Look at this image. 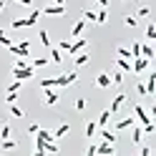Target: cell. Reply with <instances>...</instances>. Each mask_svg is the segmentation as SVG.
I'll return each instance as SVG.
<instances>
[{
	"mask_svg": "<svg viewBox=\"0 0 156 156\" xmlns=\"http://www.w3.org/2000/svg\"><path fill=\"white\" fill-rule=\"evenodd\" d=\"M10 76L15 78V81H30V78L35 76V68L33 66H28V68H13Z\"/></svg>",
	"mask_w": 156,
	"mask_h": 156,
	"instance_id": "obj_1",
	"label": "cell"
},
{
	"mask_svg": "<svg viewBox=\"0 0 156 156\" xmlns=\"http://www.w3.org/2000/svg\"><path fill=\"white\" fill-rule=\"evenodd\" d=\"M76 81H78V73L71 71V73H66V76H58V78H55V88H66V86H71V83H76Z\"/></svg>",
	"mask_w": 156,
	"mask_h": 156,
	"instance_id": "obj_2",
	"label": "cell"
},
{
	"mask_svg": "<svg viewBox=\"0 0 156 156\" xmlns=\"http://www.w3.org/2000/svg\"><path fill=\"white\" fill-rule=\"evenodd\" d=\"M133 116H136V119H139V123H141V126L151 121V116H149V113H146V108H144V106H141V103H136V106H133Z\"/></svg>",
	"mask_w": 156,
	"mask_h": 156,
	"instance_id": "obj_3",
	"label": "cell"
},
{
	"mask_svg": "<svg viewBox=\"0 0 156 156\" xmlns=\"http://www.w3.org/2000/svg\"><path fill=\"white\" fill-rule=\"evenodd\" d=\"M149 66H151V61H146V58H141V55H139V58H136V61L131 63V71H133V73H144Z\"/></svg>",
	"mask_w": 156,
	"mask_h": 156,
	"instance_id": "obj_4",
	"label": "cell"
},
{
	"mask_svg": "<svg viewBox=\"0 0 156 156\" xmlns=\"http://www.w3.org/2000/svg\"><path fill=\"white\" fill-rule=\"evenodd\" d=\"M144 86H146V96H154V93H156V73H154V71H151L149 78L144 81Z\"/></svg>",
	"mask_w": 156,
	"mask_h": 156,
	"instance_id": "obj_5",
	"label": "cell"
},
{
	"mask_svg": "<svg viewBox=\"0 0 156 156\" xmlns=\"http://www.w3.org/2000/svg\"><path fill=\"white\" fill-rule=\"evenodd\" d=\"M101 139L106 144H119V136H116L113 131H108V126H103V129H101Z\"/></svg>",
	"mask_w": 156,
	"mask_h": 156,
	"instance_id": "obj_6",
	"label": "cell"
},
{
	"mask_svg": "<svg viewBox=\"0 0 156 156\" xmlns=\"http://www.w3.org/2000/svg\"><path fill=\"white\" fill-rule=\"evenodd\" d=\"M96 154H101V156H111V154H116V146L113 144H101V146H96Z\"/></svg>",
	"mask_w": 156,
	"mask_h": 156,
	"instance_id": "obj_7",
	"label": "cell"
},
{
	"mask_svg": "<svg viewBox=\"0 0 156 156\" xmlns=\"http://www.w3.org/2000/svg\"><path fill=\"white\" fill-rule=\"evenodd\" d=\"M123 103H126V93H119V96H116V98L111 101V106H108V111H111V113H116V111H119V108H121Z\"/></svg>",
	"mask_w": 156,
	"mask_h": 156,
	"instance_id": "obj_8",
	"label": "cell"
},
{
	"mask_svg": "<svg viewBox=\"0 0 156 156\" xmlns=\"http://www.w3.org/2000/svg\"><path fill=\"white\" fill-rule=\"evenodd\" d=\"M96 86H98V88H108V86H113L111 83V76L108 73H98V76H96Z\"/></svg>",
	"mask_w": 156,
	"mask_h": 156,
	"instance_id": "obj_9",
	"label": "cell"
},
{
	"mask_svg": "<svg viewBox=\"0 0 156 156\" xmlns=\"http://www.w3.org/2000/svg\"><path fill=\"white\" fill-rule=\"evenodd\" d=\"M43 93H45V106H55L58 103V93L53 88H43Z\"/></svg>",
	"mask_w": 156,
	"mask_h": 156,
	"instance_id": "obj_10",
	"label": "cell"
},
{
	"mask_svg": "<svg viewBox=\"0 0 156 156\" xmlns=\"http://www.w3.org/2000/svg\"><path fill=\"white\" fill-rule=\"evenodd\" d=\"M86 45H88V41H76V43H71V48H68V51H71V55H76V53H81V51H86Z\"/></svg>",
	"mask_w": 156,
	"mask_h": 156,
	"instance_id": "obj_11",
	"label": "cell"
},
{
	"mask_svg": "<svg viewBox=\"0 0 156 156\" xmlns=\"http://www.w3.org/2000/svg\"><path fill=\"white\" fill-rule=\"evenodd\" d=\"M136 123V116H129V119H123L116 123V131H126V129H131V126Z\"/></svg>",
	"mask_w": 156,
	"mask_h": 156,
	"instance_id": "obj_12",
	"label": "cell"
},
{
	"mask_svg": "<svg viewBox=\"0 0 156 156\" xmlns=\"http://www.w3.org/2000/svg\"><path fill=\"white\" fill-rule=\"evenodd\" d=\"M43 13H45V15H63V13H66V5H48Z\"/></svg>",
	"mask_w": 156,
	"mask_h": 156,
	"instance_id": "obj_13",
	"label": "cell"
},
{
	"mask_svg": "<svg viewBox=\"0 0 156 156\" xmlns=\"http://www.w3.org/2000/svg\"><path fill=\"white\" fill-rule=\"evenodd\" d=\"M141 58L154 61V48H151V43H141Z\"/></svg>",
	"mask_w": 156,
	"mask_h": 156,
	"instance_id": "obj_14",
	"label": "cell"
},
{
	"mask_svg": "<svg viewBox=\"0 0 156 156\" xmlns=\"http://www.w3.org/2000/svg\"><path fill=\"white\" fill-rule=\"evenodd\" d=\"M88 53H86V51H81V53H76V61H73V66L76 68H81V66H86V63H88Z\"/></svg>",
	"mask_w": 156,
	"mask_h": 156,
	"instance_id": "obj_15",
	"label": "cell"
},
{
	"mask_svg": "<svg viewBox=\"0 0 156 156\" xmlns=\"http://www.w3.org/2000/svg\"><path fill=\"white\" fill-rule=\"evenodd\" d=\"M116 68H119L121 73H129L131 71V61H126V58H116Z\"/></svg>",
	"mask_w": 156,
	"mask_h": 156,
	"instance_id": "obj_16",
	"label": "cell"
},
{
	"mask_svg": "<svg viewBox=\"0 0 156 156\" xmlns=\"http://www.w3.org/2000/svg\"><path fill=\"white\" fill-rule=\"evenodd\" d=\"M131 129H133V131H131V141H133V144H141V136H144L141 126H139V123H133Z\"/></svg>",
	"mask_w": 156,
	"mask_h": 156,
	"instance_id": "obj_17",
	"label": "cell"
},
{
	"mask_svg": "<svg viewBox=\"0 0 156 156\" xmlns=\"http://www.w3.org/2000/svg\"><path fill=\"white\" fill-rule=\"evenodd\" d=\"M35 139H41V141H45V144H48V141H55V139H53V133H51V131H45V129H38V131H35Z\"/></svg>",
	"mask_w": 156,
	"mask_h": 156,
	"instance_id": "obj_18",
	"label": "cell"
},
{
	"mask_svg": "<svg viewBox=\"0 0 156 156\" xmlns=\"http://www.w3.org/2000/svg\"><path fill=\"white\" fill-rule=\"evenodd\" d=\"M108 121H111V111L106 108V111H101V116H98V123H96V126H98V129H103V126H108Z\"/></svg>",
	"mask_w": 156,
	"mask_h": 156,
	"instance_id": "obj_19",
	"label": "cell"
},
{
	"mask_svg": "<svg viewBox=\"0 0 156 156\" xmlns=\"http://www.w3.org/2000/svg\"><path fill=\"white\" fill-rule=\"evenodd\" d=\"M68 129H71V123H61V126H58V129H55L53 139H55V141H58V139H63V136L68 133Z\"/></svg>",
	"mask_w": 156,
	"mask_h": 156,
	"instance_id": "obj_20",
	"label": "cell"
},
{
	"mask_svg": "<svg viewBox=\"0 0 156 156\" xmlns=\"http://www.w3.org/2000/svg\"><path fill=\"white\" fill-rule=\"evenodd\" d=\"M10 28L13 30H20V28H30V23H28V18H18V20L10 23Z\"/></svg>",
	"mask_w": 156,
	"mask_h": 156,
	"instance_id": "obj_21",
	"label": "cell"
},
{
	"mask_svg": "<svg viewBox=\"0 0 156 156\" xmlns=\"http://www.w3.org/2000/svg\"><path fill=\"white\" fill-rule=\"evenodd\" d=\"M83 28H86V20H78V23H73V28H71V35L73 38H78L83 33Z\"/></svg>",
	"mask_w": 156,
	"mask_h": 156,
	"instance_id": "obj_22",
	"label": "cell"
},
{
	"mask_svg": "<svg viewBox=\"0 0 156 156\" xmlns=\"http://www.w3.org/2000/svg\"><path fill=\"white\" fill-rule=\"evenodd\" d=\"M51 61H53L55 66H61V63H63V55H61V51H58V48H53V45H51Z\"/></svg>",
	"mask_w": 156,
	"mask_h": 156,
	"instance_id": "obj_23",
	"label": "cell"
},
{
	"mask_svg": "<svg viewBox=\"0 0 156 156\" xmlns=\"http://www.w3.org/2000/svg\"><path fill=\"white\" fill-rule=\"evenodd\" d=\"M38 38H41V45H45V48H51L53 43H51V35H48V30H41L38 33Z\"/></svg>",
	"mask_w": 156,
	"mask_h": 156,
	"instance_id": "obj_24",
	"label": "cell"
},
{
	"mask_svg": "<svg viewBox=\"0 0 156 156\" xmlns=\"http://www.w3.org/2000/svg\"><path fill=\"white\" fill-rule=\"evenodd\" d=\"M154 38H156V25H154V23H149V25H146V41L151 43Z\"/></svg>",
	"mask_w": 156,
	"mask_h": 156,
	"instance_id": "obj_25",
	"label": "cell"
},
{
	"mask_svg": "<svg viewBox=\"0 0 156 156\" xmlns=\"http://www.w3.org/2000/svg\"><path fill=\"white\" fill-rule=\"evenodd\" d=\"M38 18H41V10H38V8H33V10H30V15H28V23H30V28L38 23Z\"/></svg>",
	"mask_w": 156,
	"mask_h": 156,
	"instance_id": "obj_26",
	"label": "cell"
},
{
	"mask_svg": "<svg viewBox=\"0 0 156 156\" xmlns=\"http://www.w3.org/2000/svg\"><path fill=\"white\" fill-rule=\"evenodd\" d=\"M116 53H119V58H126V61H131V58H133V55H131V48H123V45H121Z\"/></svg>",
	"mask_w": 156,
	"mask_h": 156,
	"instance_id": "obj_27",
	"label": "cell"
},
{
	"mask_svg": "<svg viewBox=\"0 0 156 156\" xmlns=\"http://www.w3.org/2000/svg\"><path fill=\"white\" fill-rule=\"evenodd\" d=\"M96 129H98V126H96V121H88V123H86V136H88V139H93Z\"/></svg>",
	"mask_w": 156,
	"mask_h": 156,
	"instance_id": "obj_28",
	"label": "cell"
},
{
	"mask_svg": "<svg viewBox=\"0 0 156 156\" xmlns=\"http://www.w3.org/2000/svg\"><path fill=\"white\" fill-rule=\"evenodd\" d=\"M10 131H13V126L10 123H3V129H0V139H10Z\"/></svg>",
	"mask_w": 156,
	"mask_h": 156,
	"instance_id": "obj_29",
	"label": "cell"
},
{
	"mask_svg": "<svg viewBox=\"0 0 156 156\" xmlns=\"http://www.w3.org/2000/svg\"><path fill=\"white\" fill-rule=\"evenodd\" d=\"M18 146V141H13V139H3V151H13Z\"/></svg>",
	"mask_w": 156,
	"mask_h": 156,
	"instance_id": "obj_30",
	"label": "cell"
},
{
	"mask_svg": "<svg viewBox=\"0 0 156 156\" xmlns=\"http://www.w3.org/2000/svg\"><path fill=\"white\" fill-rule=\"evenodd\" d=\"M38 86H41V88H55V78H43Z\"/></svg>",
	"mask_w": 156,
	"mask_h": 156,
	"instance_id": "obj_31",
	"label": "cell"
},
{
	"mask_svg": "<svg viewBox=\"0 0 156 156\" xmlns=\"http://www.w3.org/2000/svg\"><path fill=\"white\" fill-rule=\"evenodd\" d=\"M108 20V13H106V8H101L98 13H96V23H106Z\"/></svg>",
	"mask_w": 156,
	"mask_h": 156,
	"instance_id": "obj_32",
	"label": "cell"
},
{
	"mask_svg": "<svg viewBox=\"0 0 156 156\" xmlns=\"http://www.w3.org/2000/svg\"><path fill=\"white\" fill-rule=\"evenodd\" d=\"M123 23L129 25V28H136V25H139V18H136V15H126V18H123Z\"/></svg>",
	"mask_w": 156,
	"mask_h": 156,
	"instance_id": "obj_33",
	"label": "cell"
},
{
	"mask_svg": "<svg viewBox=\"0 0 156 156\" xmlns=\"http://www.w3.org/2000/svg\"><path fill=\"white\" fill-rule=\"evenodd\" d=\"M8 106H10V113L15 116V119H23V108L20 106H15V103H8Z\"/></svg>",
	"mask_w": 156,
	"mask_h": 156,
	"instance_id": "obj_34",
	"label": "cell"
},
{
	"mask_svg": "<svg viewBox=\"0 0 156 156\" xmlns=\"http://www.w3.org/2000/svg\"><path fill=\"white\" fill-rule=\"evenodd\" d=\"M35 154H38V156H43V154H45V141L35 139Z\"/></svg>",
	"mask_w": 156,
	"mask_h": 156,
	"instance_id": "obj_35",
	"label": "cell"
},
{
	"mask_svg": "<svg viewBox=\"0 0 156 156\" xmlns=\"http://www.w3.org/2000/svg\"><path fill=\"white\" fill-rule=\"evenodd\" d=\"M48 63H51V61H48V58H35V61H33L30 66H33V68H45Z\"/></svg>",
	"mask_w": 156,
	"mask_h": 156,
	"instance_id": "obj_36",
	"label": "cell"
},
{
	"mask_svg": "<svg viewBox=\"0 0 156 156\" xmlns=\"http://www.w3.org/2000/svg\"><path fill=\"white\" fill-rule=\"evenodd\" d=\"M111 83H116V86H119V83H123V73H121V71H116V73L111 76Z\"/></svg>",
	"mask_w": 156,
	"mask_h": 156,
	"instance_id": "obj_37",
	"label": "cell"
},
{
	"mask_svg": "<svg viewBox=\"0 0 156 156\" xmlns=\"http://www.w3.org/2000/svg\"><path fill=\"white\" fill-rule=\"evenodd\" d=\"M83 20H86V23H96V13H93V10H86V13H83Z\"/></svg>",
	"mask_w": 156,
	"mask_h": 156,
	"instance_id": "obj_38",
	"label": "cell"
},
{
	"mask_svg": "<svg viewBox=\"0 0 156 156\" xmlns=\"http://www.w3.org/2000/svg\"><path fill=\"white\" fill-rule=\"evenodd\" d=\"M45 154H58V146H55V141H48V144H45Z\"/></svg>",
	"mask_w": 156,
	"mask_h": 156,
	"instance_id": "obj_39",
	"label": "cell"
},
{
	"mask_svg": "<svg viewBox=\"0 0 156 156\" xmlns=\"http://www.w3.org/2000/svg\"><path fill=\"white\" fill-rule=\"evenodd\" d=\"M131 55H133V58L141 55V43H133V45H131Z\"/></svg>",
	"mask_w": 156,
	"mask_h": 156,
	"instance_id": "obj_40",
	"label": "cell"
},
{
	"mask_svg": "<svg viewBox=\"0 0 156 156\" xmlns=\"http://www.w3.org/2000/svg\"><path fill=\"white\" fill-rule=\"evenodd\" d=\"M18 101V93L15 91H8V96H5V103H15Z\"/></svg>",
	"mask_w": 156,
	"mask_h": 156,
	"instance_id": "obj_41",
	"label": "cell"
},
{
	"mask_svg": "<svg viewBox=\"0 0 156 156\" xmlns=\"http://www.w3.org/2000/svg\"><path fill=\"white\" fill-rule=\"evenodd\" d=\"M20 83H23V81H15V78H13V83L8 86V91H15V93H18V91H20Z\"/></svg>",
	"mask_w": 156,
	"mask_h": 156,
	"instance_id": "obj_42",
	"label": "cell"
},
{
	"mask_svg": "<svg viewBox=\"0 0 156 156\" xmlns=\"http://www.w3.org/2000/svg\"><path fill=\"white\" fill-rule=\"evenodd\" d=\"M28 66H30V63H28L25 58H18V61H15V66H13V68H28Z\"/></svg>",
	"mask_w": 156,
	"mask_h": 156,
	"instance_id": "obj_43",
	"label": "cell"
},
{
	"mask_svg": "<svg viewBox=\"0 0 156 156\" xmlns=\"http://www.w3.org/2000/svg\"><path fill=\"white\" fill-rule=\"evenodd\" d=\"M86 103H88L86 98H78V101H76V111H83V108H86Z\"/></svg>",
	"mask_w": 156,
	"mask_h": 156,
	"instance_id": "obj_44",
	"label": "cell"
},
{
	"mask_svg": "<svg viewBox=\"0 0 156 156\" xmlns=\"http://www.w3.org/2000/svg\"><path fill=\"white\" fill-rule=\"evenodd\" d=\"M149 13H151V8H149V5H144V8H139V18H146Z\"/></svg>",
	"mask_w": 156,
	"mask_h": 156,
	"instance_id": "obj_45",
	"label": "cell"
},
{
	"mask_svg": "<svg viewBox=\"0 0 156 156\" xmlns=\"http://www.w3.org/2000/svg\"><path fill=\"white\" fill-rule=\"evenodd\" d=\"M136 93H139V96H146V86H144V81L136 83Z\"/></svg>",
	"mask_w": 156,
	"mask_h": 156,
	"instance_id": "obj_46",
	"label": "cell"
},
{
	"mask_svg": "<svg viewBox=\"0 0 156 156\" xmlns=\"http://www.w3.org/2000/svg\"><path fill=\"white\" fill-rule=\"evenodd\" d=\"M68 48H71V41H61L58 43V51H68Z\"/></svg>",
	"mask_w": 156,
	"mask_h": 156,
	"instance_id": "obj_47",
	"label": "cell"
},
{
	"mask_svg": "<svg viewBox=\"0 0 156 156\" xmlns=\"http://www.w3.org/2000/svg\"><path fill=\"white\" fill-rule=\"evenodd\" d=\"M18 5H23V8H33V0H15Z\"/></svg>",
	"mask_w": 156,
	"mask_h": 156,
	"instance_id": "obj_48",
	"label": "cell"
},
{
	"mask_svg": "<svg viewBox=\"0 0 156 156\" xmlns=\"http://www.w3.org/2000/svg\"><path fill=\"white\" fill-rule=\"evenodd\" d=\"M38 129H41L38 123H30V126H28V133H33V136H35V131H38Z\"/></svg>",
	"mask_w": 156,
	"mask_h": 156,
	"instance_id": "obj_49",
	"label": "cell"
},
{
	"mask_svg": "<svg viewBox=\"0 0 156 156\" xmlns=\"http://www.w3.org/2000/svg\"><path fill=\"white\" fill-rule=\"evenodd\" d=\"M96 3H98L101 8H106V5H108V0H96Z\"/></svg>",
	"mask_w": 156,
	"mask_h": 156,
	"instance_id": "obj_50",
	"label": "cell"
},
{
	"mask_svg": "<svg viewBox=\"0 0 156 156\" xmlns=\"http://www.w3.org/2000/svg\"><path fill=\"white\" fill-rule=\"evenodd\" d=\"M5 35H8V33H5V28H0V41H3Z\"/></svg>",
	"mask_w": 156,
	"mask_h": 156,
	"instance_id": "obj_51",
	"label": "cell"
},
{
	"mask_svg": "<svg viewBox=\"0 0 156 156\" xmlns=\"http://www.w3.org/2000/svg\"><path fill=\"white\" fill-rule=\"evenodd\" d=\"M53 3H55V5H63V3H66V0H53Z\"/></svg>",
	"mask_w": 156,
	"mask_h": 156,
	"instance_id": "obj_52",
	"label": "cell"
},
{
	"mask_svg": "<svg viewBox=\"0 0 156 156\" xmlns=\"http://www.w3.org/2000/svg\"><path fill=\"white\" fill-rule=\"evenodd\" d=\"M3 8H5V3H3V0H0V10H3Z\"/></svg>",
	"mask_w": 156,
	"mask_h": 156,
	"instance_id": "obj_53",
	"label": "cell"
}]
</instances>
